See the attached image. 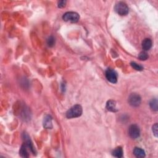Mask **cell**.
Returning <instances> with one entry per match:
<instances>
[{"instance_id":"cell-16","label":"cell","mask_w":158,"mask_h":158,"mask_svg":"<svg viewBox=\"0 0 158 158\" xmlns=\"http://www.w3.org/2000/svg\"><path fill=\"white\" fill-rule=\"evenodd\" d=\"M55 44V38L53 37H50L47 40V45L50 47H53Z\"/></svg>"},{"instance_id":"cell-14","label":"cell","mask_w":158,"mask_h":158,"mask_svg":"<svg viewBox=\"0 0 158 158\" xmlns=\"http://www.w3.org/2000/svg\"><path fill=\"white\" fill-rule=\"evenodd\" d=\"M131 66L132 67V68L134 69H135L136 70H138V71H141V70H143V66L140 65V64H137V63L135 62H131Z\"/></svg>"},{"instance_id":"cell-7","label":"cell","mask_w":158,"mask_h":158,"mask_svg":"<svg viewBox=\"0 0 158 158\" xmlns=\"http://www.w3.org/2000/svg\"><path fill=\"white\" fill-rule=\"evenodd\" d=\"M43 126H44L45 128L47 129H51L53 128L52 117L48 115L44 118V121H43Z\"/></svg>"},{"instance_id":"cell-12","label":"cell","mask_w":158,"mask_h":158,"mask_svg":"<svg viewBox=\"0 0 158 158\" xmlns=\"http://www.w3.org/2000/svg\"><path fill=\"white\" fill-rule=\"evenodd\" d=\"M112 155L116 157H123V150L121 147H117L112 152Z\"/></svg>"},{"instance_id":"cell-6","label":"cell","mask_w":158,"mask_h":158,"mask_svg":"<svg viewBox=\"0 0 158 158\" xmlns=\"http://www.w3.org/2000/svg\"><path fill=\"white\" fill-rule=\"evenodd\" d=\"M129 134L130 137L133 139H136V138L140 137V130L138 126L137 125H132L130 126L129 129Z\"/></svg>"},{"instance_id":"cell-11","label":"cell","mask_w":158,"mask_h":158,"mask_svg":"<svg viewBox=\"0 0 158 158\" xmlns=\"http://www.w3.org/2000/svg\"><path fill=\"white\" fill-rule=\"evenodd\" d=\"M27 145H25V143H24L23 145H22V147L20 149L19 151V155L21 157H29V155L28 151H27Z\"/></svg>"},{"instance_id":"cell-15","label":"cell","mask_w":158,"mask_h":158,"mask_svg":"<svg viewBox=\"0 0 158 158\" xmlns=\"http://www.w3.org/2000/svg\"><path fill=\"white\" fill-rule=\"evenodd\" d=\"M138 58H139L141 61H146L148 58V54L145 52V51H142L139 55H138Z\"/></svg>"},{"instance_id":"cell-3","label":"cell","mask_w":158,"mask_h":158,"mask_svg":"<svg viewBox=\"0 0 158 158\" xmlns=\"http://www.w3.org/2000/svg\"><path fill=\"white\" fill-rule=\"evenodd\" d=\"M116 13L121 15H126L129 13V7L124 2H118L115 6Z\"/></svg>"},{"instance_id":"cell-5","label":"cell","mask_w":158,"mask_h":158,"mask_svg":"<svg viewBox=\"0 0 158 158\" xmlns=\"http://www.w3.org/2000/svg\"><path fill=\"white\" fill-rule=\"evenodd\" d=\"M106 77L107 78V80L110 82L112 84H116L117 81V75L116 72V71H114L112 69H108L106 71Z\"/></svg>"},{"instance_id":"cell-9","label":"cell","mask_w":158,"mask_h":158,"mask_svg":"<svg viewBox=\"0 0 158 158\" xmlns=\"http://www.w3.org/2000/svg\"><path fill=\"white\" fill-rule=\"evenodd\" d=\"M106 108L109 111L116 112L117 109H116V102L114 100H109L106 104Z\"/></svg>"},{"instance_id":"cell-1","label":"cell","mask_w":158,"mask_h":158,"mask_svg":"<svg viewBox=\"0 0 158 158\" xmlns=\"http://www.w3.org/2000/svg\"><path fill=\"white\" fill-rule=\"evenodd\" d=\"M82 114V108L80 105H75L68 110L66 113V117L68 118H72L80 117Z\"/></svg>"},{"instance_id":"cell-8","label":"cell","mask_w":158,"mask_h":158,"mask_svg":"<svg viewBox=\"0 0 158 158\" xmlns=\"http://www.w3.org/2000/svg\"><path fill=\"white\" fill-rule=\"evenodd\" d=\"M152 47V41L150 38H145L142 42V48L144 51H148Z\"/></svg>"},{"instance_id":"cell-10","label":"cell","mask_w":158,"mask_h":158,"mask_svg":"<svg viewBox=\"0 0 158 158\" xmlns=\"http://www.w3.org/2000/svg\"><path fill=\"white\" fill-rule=\"evenodd\" d=\"M133 155L138 158L144 157L146 156V154L144 150L143 149H141L140 148H138V147L134 148Z\"/></svg>"},{"instance_id":"cell-18","label":"cell","mask_w":158,"mask_h":158,"mask_svg":"<svg viewBox=\"0 0 158 158\" xmlns=\"http://www.w3.org/2000/svg\"><path fill=\"white\" fill-rule=\"evenodd\" d=\"M66 1H59L58 2V7H60V8H62L66 6Z\"/></svg>"},{"instance_id":"cell-17","label":"cell","mask_w":158,"mask_h":158,"mask_svg":"<svg viewBox=\"0 0 158 158\" xmlns=\"http://www.w3.org/2000/svg\"><path fill=\"white\" fill-rule=\"evenodd\" d=\"M153 132L156 137H157V124L156 123L153 126Z\"/></svg>"},{"instance_id":"cell-2","label":"cell","mask_w":158,"mask_h":158,"mask_svg":"<svg viewBox=\"0 0 158 158\" xmlns=\"http://www.w3.org/2000/svg\"><path fill=\"white\" fill-rule=\"evenodd\" d=\"M62 19L66 22L76 23L78 21L80 16L78 13H75V12H68L63 15Z\"/></svg>"},{"instance_id":"cell-4","label":"cell","mask_w":158,"mask_h":158,"mask_svg":"<svg viewBox=\"0 0 158 158\" xmlns=\"http://www.w3.org/2000/svg\"><path fill=\"white\" fill-rule=\"evenodd\" d=\"M128 101L130 105L133 107H138L141 104V99L139 94L137 93H132L129 97Z\"/></svg>"},{"instance_id":"cell-13","label":"cell","mask_w":158,"mask_h":158,"mask_svg":"<svg viewBox=\"0 0 158 158\" xmlns=\"http://www.w3.org/2000/svg\"><path fill=\"white\" fill-rule=\"evenodd\" d=\"M157 100L156 99H153V100L149 102V106L150 108L152 109V110H155V111H157L158 107H157Z\"/></svg>"}]
</instances>
